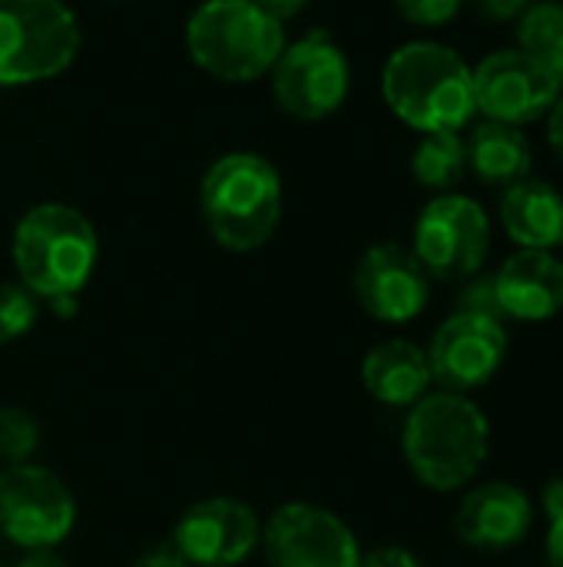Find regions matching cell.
Returning a JSON list of instances; mask_svg holds the SVG:
<instances>
[{
  "mask_svg": "<svg viewBox=\"0 0 563 567\" xmlns=\"http://www.w3.org/2000/svg\"><path fill=\"white\" fill-rule=\"evenodd\" d=\"M83 47L63 0H0V86H33L66 73Z\"/></svg>",
  "mask_w": 563,
  "mask_h": 567,
  "instance_id": "cell-6",
  "label": "cell"
},
{
  "mask_svg": "<svg viewBox=\"0 0 563 567\" xmlns=\"http://www.w3.org/2000/svg\"><path fill=\"white\" fill-rule=\"evenodd\" d=\"M40 319V299L23 282H0V346L23 339Z\"/></svg>",
  "mask_w": 563,
  "mask_h": 567,
  "instance_id": "cell-22",
  "label": "cell"
},
{
  "mask_svg": "<svg viewBox=\"0 0 563 567\" xmlns=\"http://www.w3.org/2000/svg\"><path fill=\"white\" fill-rule=\"evenodd\" d=\"M402 452L411 475L431 492L468 488L491 455V422L471 395L428 392L408 409Z\"/></svg>",
  "mask_w": 563,
  "mask_h": 567,
  "instance_id": "cell-1",
  "label": "cell"
},
{
  "mask_svg": "<svg viewBox=\"0 0 563 567\" xmlns=\"http://www.w3.org/2000/svg\"><path fill=\"white\" fill-rule=\"evenodd\" d=\"M548 140H551L554 156L563 163V93L561 100L554 103V110L548 113Z\"/></svg>",
  "mask_w": 563,
  "mask_h": 567,
  "instance_id": "cell-31",
  "label": "cell"
},
{
  "mask_svg": "<svg viewBox=\"0 0 563 567\" xmlns=\"http://www.w3.org/2000/svg\"><path fill=\"white\" fill-rule=\"evenodd\" d=\"M17 567H66V561L56 551H27V558Z\"/></svg>",
  "mask_w": 563,
  "mask_h": 567,
  "instance_id": "cell-33",
  "label": "cell"
},
{
  "mask_svg": "<svg viewBox=\"0 0 563 567\" xmlns=\"http://www.w3.org/2000/svg\"><path fill=\"white\" fill-rule=\"evenodd\" d=\"M468 173V146L461 133H421L411 153V176L435 196L455 193Z\"/></svg>",
  "mask_w": 563,
  "mask_h": 567,
  "instance_id": "cell-20",
  "label": "cell"
},
{
  "mask_svg": "<svg viewBox=\"0 0 563 567\" xmlns=\"http://www.w3.org/2000/svg\"><path fill=\"white\" fill-rule=\"evenodd\" d=\"M465 146H468V169L478 176V183L491 189H508L528 179L534 169L531 140L521 133V126L484 120L471 130Z\"/></svg>",
  "mask_w": 563,
  "mask_h": 567,
  "instance_id": "cell-19",
  "label": "cell"
},
{
  "mask_svg": "<svg viewBox=\"0 0 563 567\" xmlns=\"http://www.w3.org/2000/svg\"><path fill=\"white\" fill-rule=\"evenodd\" d=\"M475 3V10L484 17V20H491V23H511V20H518L534 0H471Z\"/></svg>",
  "mask_w": 563,
  "mask_h": 567,
  "instance_id": "cell-27",
  "label": "cell"
},
{
  "mask_svg": "<svg viewBox=\"0 0 563 567\" xmlns=\"http://www.w3.org/2000/svg\"><path fill=\"white\" fill-rule=\"evenodd\" d=\"M282 176L262 153L236 150L219 156L199 183L206 233L226 252L262 249L282 223Z\"/></svg>",
  "mask_w": 563,
  "mask_h": 567,
  "instance_id": "cell-3",
  "label": "cell"
},
{
  "mask_svg": "<svg viewBox=\"0 0 563 567\" xmlns=\"http://www.w3.org/2000/svg\"><path fill=\"white\" fill-rule=\"evenodd\" d=\"M548 561L551 567H563V518L557 522H551V528H548Z\"/></svg>",
  "mask_w": 563,
  "mask_h": 567,
  "instance_id": "cell-32",
  "label": "cell"
},
{
  "mask_svg": "<svg viewBox=\"0 0 563 567\" xmlns=\"http://www.w3.org/2000/svg\"><path fill=\"white\" fill-rule=\"evenodd\" d=\"M541 512L548 515V522L563 518V478H551L541 488Z\"/></svg>",
  "mask_w": 563,
  "mask_h": 567,
  "instance_id": "cell-29",
  "label": "cell"
},
{
  "mask_svg": "<svg viewBox=\"0 0 563 567\" xmlns=\"http://www.w3.org/2000/svg\"><path fill=\"white\" fill-rule=\"evenodd\" d=\"M534 528V502L524 488L511 482H484L475 485L458 512H455V535L465 548L475 551H511L524 545Z\"/></svg>",
  "mask_w": 563,
  "mask_h": 567,
  "instance_id": "cell-15",
  "label": "cell"
},
{
  "mask_svg": "<svg viewBox=\"0 0 563 567\" xmlns=\"http://www.w3.org/2000/svg\"><path fill=\"white\" fill-rule=\"evenodd\" d=\"M269 76L279 106L309 123L338 113L352 90L348 56L325 30H312L295 43H285Z\"/></svg>",
  "mask_w": 563,
  "mask_h": 567,
  "instance_id": "cell-8",
  "label": "cell"
},
{
  "mask_svg": "<svg viewBox=\"0 0 563 567\" xmlns=\"http://www.w3.org/2000/svg\"><path fill=\"white\" fill-rule=\"evenodd\" d=\"M358 567H425V561L405 545H382V548L362 551Z\"/></svg>",
  "mask_w": 563,
  "mask_h": 567,
  "instance_id": "cell-26",
  "label": "cell"
},
{
  "mask_svg": "<svg viewBox=\"0 0 563 567\" xmlns=\"http://www.w3.org/2000/svg\"><path fill=\"white\" fill-rule=\"evenodd\" d=\"M133 567H189V561L179 555V548H176L173 542H166V545L146 548V551L136 558V565Z\"/></svg>",
  "mask_w": 563,
  "mask_h": 567,
  "instance_id": "cell-28",
  "label": "cell"
},
{
  "mask_svg": "<svg viewBox=\"0 0 563 567\" xmlns=\"http://www.w3.org/2000/svg\"><path fill=\"white\" fill-rule=\"evenodd\" d=\"M285 43V23L256 0H202L186 20L192 63L222 83L262 80Z\"/></svg>",
  "mask_w": 563,
  "mask_h": 567,
  "instance_id": "cell-5",
  "label": "cell"
},
{
  "mask_svg": "<svg viewBox=\"0 0 563 567\" xmlns=\"http://www.w3.org/2000/svg\"><path fill=\"white\" fill-rule=\"evenodd\" d=\"M37 442H40L37 419L17 405H0V458L20 465L33 455Z\"/></svg>",
  "mask_w": 563,
  "mask_h": 567,
  "instance_id": "cell-23",
  "label": "cell"
},
{
  "mask_svg": "<svg viewBox=\"0 0 563 567\" xmlns=\"http://www.w3.org/2000/svg\"><path fill=\"white\" fill-rule=\"evenodd\" d=\"M468 286L461 289L458 296V309L465 312H484V316H494V319H504L501 309H498V296H494V279L491 276H471L465 279Z\"/></svg>",
  "mask_w": 563,
  "mask_h": 567,
  "instance_id": "cell-25",
  "label": "cell"
},
{
  "mask_svg": "<svg viewBox=\"0 0 563 567\" xmlns=\"http://www.w3.org/2000/svg\"><path fill=\"white\" fill-rule=\"evenodd\" d=\"M395 7H398V13L408 20V23H415V27H445V23H451L458 13H461V7H465V0H395Z\"/></svg>",
  "mask_w": 563,
  "mask_h": 567,
  "instance_id": "cell-24",
  "label": "cell"
},
{
  "mask_svg": "<svg viewBox=\"0 0 563 567\" xmlns=\"http://www.w3.org/2000/svg\"><path fill=\"white\" fill-rule=\"evenodd\" d=\"M352 289L358 306L385 326H405L428 309L431 276L408 246L375 243L355 262Z\"/></svg>",
  "mask_w": 563,
  "mask_h": 567,
  "instance_id": "cell-13",
  "label": "cell"
},
{
  "mask_svg": "<svg viewBox=\"0 0 563 567\" xmlns=\"http://www.w3.org/2000/svg\"><path fill=\"white\" fill-rule=\"evenodd\" d=\"M425 352H428L431 379L445 392L471 395L475 389H484L501 372L511 352V336L504 319L455 309L435 329Z\"/></svg>",
  "mask_w": 563,
  "mask_h": 567,
  "instance_id": "cell-10",
  "label": "cell"
},
{
  "mask_svg": "<svg viewBox=\"0 0 563 567\" xmlns=\"http://www.w3.org/2000/svg\"><path fill=\"white\" fill-rule=\"evenodd\" d=\"M256 3H259L262 10H269V13H272L275 20H282V23L292 20V17H299V13L309 7V0H256Z\"/></svg>",
  "mask_w": 563,
  "mask_h": 567,
  "instance_id": "cell-30",
  "label": "cell"
},
{
  "mask_svg": "<svg viewBox=\"0 0 563 567\" xmlns=\"http://www.w3.org/2000/svg\"><path fill=\"white\" fill-rule=\"evenodd\" d=\"M491 279L504 319L538 326L563 312V259L554 249H518Z\"/></svg>",
  "mask_w": 563,
  "mask_h": 567,
  "instance_id": "cell-16",
  "label": "cell"
},
{
  "mask_svg": "<svg viewBox=\"0 0 563 567\" xmlns=\"http://www.w3.org/2000/svg\"><path fill=\"white\" fill-rule=\"evenodd\" d=\"M501 226L521 249L563 246V196L544 179H521L501 196Z\"/></svg>",
  "mask_w": 563,
  "mask_h": 567,
  "instance_id": "cell-18",
  "label": "cell"
},
{
  "mask_svg": "<svg viewBox=\"0 0 563 567\" xmlns=\"http://www.w3.org/2000/svg\"><path fill=\"white\" fill-rule=\"evenodd\" d=\"M13 269L40 302L76 296L100 259L93 223L66 203H37L13 226Z\"/></svg>",
  "mask_w": 563,
  "mask_h": 567,
  "instance_id": "cell-4",
  "label": "cell"
},
{
  "mask_svg": "<svg viewBox=\"0 0 563 567\" xmlns=\"http://www.w3.org/2000/svg\"><path fill=\"white\" fill-rule=\"evenodd\" d=\"M113 3H116V0H113Z\"/></svg>",
  "mask_w": 563,
  "mask_h": 567,
  "instance_id": "cell-35",
  "label": "cell"
},
{
  "mask_svg": "<svg viewBox=\"0 0 563 567\" xmlns=\"http://www.w3.org/2000/svg\"><path fill=\"white\" fill-rule=\"evenodd\" d=\"M561 7H563V0H561Z\"/></svg>",
  "mask_w": 563,
  "mask_h": 567,
  "instance_id": "cell-34",
  "label": "cell"
},
{
  "mask_svg": "<svg viewBox=\"0 0 563 567\" xmlns=\"http://www.w3.org/2000/svg\"><path fill=\"white\" fill-rule=\"evenodd\" d=\"M518 50H524L534 63H541L563 86V7L531 3L518 17Z\"/></svg>",
  "mask_w": 563,
  "mask_h": 567,
  "instance_id": "cell-21",
  "label": "cell"
},
{
  "mask_svg": "<svg viewBox=\"0 0 563 567\" xmlns=\"http://www.w3.org/2000/svg\"><path fill=\"white\" fill-rule=\"evenodd\" d=\"M76 525V502L66 482L33 462L0 475V532L23 551H53Z\"/></svg>",
  "mask_w": 563,
  "mask_h": 567,
  "instance_id": "cell-9",
  "label": "cell"
},
{
  "mask_svg": "<svg viewBox=\"0 0 563 567\" xmlns=\"http://www.w3.org/2000/svg\"><path fill=\"white\" fill-rule=\"evenodd\" d=\"M388 110L418 133H458L475 120L471 63L448 43L411 40L382 70Z\"/></svg>",
  "mask_w": 563,
  "mask_h": 567,
  "instance_id": "cell-2",
  "label": "cell"
},
{
  "mask_svg": "<svg viewBox=\"0 0 563 567\" xmlns=\"http://www.w3.org/2000/svg\"><path fill=\"white\" fill-rule=\"evenodd\" d=\"M173 545L189 567H236L262 545V522L239 498H202L176 522Z\"/></svg>",
  "mask_w": 563,
  "mask_h": 567,
  "instance_id": "cell-14",
  "label": "cell"
},
{
  "mask_svg": "<svg viewBox=\"0 0 563 567\" xmlns=\"http://www.w3.org/2000/svg\"><path fill=\"white\" fill-rule=\"evenodd\" d=\"M411 252L431 279L465 282L478 276L491 252L488 209L465 193H441L415 219Z\"/></svg>",
  "mask_w": 563,
  "mask_h": 567,
  "instance_id": "cell-7",
  "label": "cell"
},
{
  "mask_svg": "<svg viewBox=\"0 0 563 567\" xmlns=\"http://www.w3.org/2000/svg\"><path fill=\"white\" fill-rule=\"evenodd\" d=\"M428 352L411 339H385L362 359L365 392L388 409H411L431 389Z\"/></svg>",
  "mask_w": 563,
  "mask_h": 567,
  "instance_id": "cell-17",
  "label": "cell"
},
{
  "mask_svg": "<svg viewBox=\"0 0 563 567\" xmlns=\"http://www.w3.org/2000/svg\"><path fill=\"white\" fill-rule=\"evenodd\" d=\"M269 567H358L355 532L329 508L312 502L279 505L262 525Z\"/></svg>",
  "mask_w": 563,
  "mask_h": 567,
  "instance_id": "cell-11",
  "label": "cell"
},
{
  "mask_svg": "<svg viewBox=\"0 0 563 567\" xmlns=\"http://www.w3.org/2000/svg\"><path fill=\"white\" fill-rule=\"evenodd\" d=\"M475 110L484 120L524 126L554 110L563 86L524 50H494L471 66Z\"/></svg>",
  "mask_w": 563,
  "mask_h": 567,
  "instance_id": "cell-12",
  "label": "cell"
}]
</instances>
